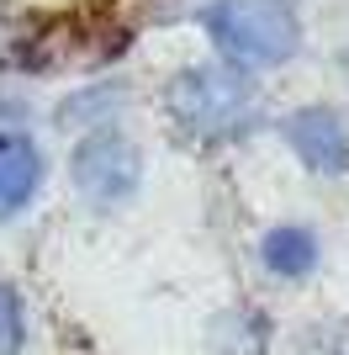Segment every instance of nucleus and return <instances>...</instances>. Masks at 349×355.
Here are the masks:
<instances>
[{
	"mask_svg": "<svg viewBox=\"0 0 349 355\" xmlns=\"http://www.w3.org/2000/svg\"><path fill=\"white\" fill-rule=\"evenodd\" d=\"M0 122H6V101H0Z\"/></svg>",
	"mask_w": 349,
	"mask_h": 355,
	"instance_id": "9",
	"label": "nucleus"
},
{
	"mask_svg": "<svg viewBox=\"0 0 349 355\" xmlns=\"http://www.w3.org/2000/svg\"><path fill=\"white\" fill-rule=\"evenodd\" d=\"M43 186V154L27 133H6L0 128V218L21 212Z\"/></svg>",
	"mask_w": 349,
	"mask_h": 355,
	"instance_id": "5",
	"label": "nucleus"
},
{
	"mask_svg": "<svg viewBox=\"0 0 349 355\" xmlns=\"http://www.w3.org/2000/svg\"><path fill=\"white\" fill-rule=\"evenodd\" d=\"M202 27L244 69H280L302 48V21L286 0H212Z\"/></svg>",
	"mask_w": 349,
	"mask_h": 355,
	"instance_id": "2",
	"label": "nucleus"
},
{
	"mask_svg": "<svg viewBox=\"0 0 349 355\" xmlns=\"http://www.w3.org/2000/svg\"><path fill=\"white\" fill-rule=\"evenodd\" d=\"M334 355H349V334H344V340H339V345H334Z\"/></svg>",
	"mask_w": 349,
	"mask_h": 355,
	"instance_id": "8",
	"label": "nucleus"
},
{
	"mask_svg": "<svg viewBox=\"0 0 349 355\" xmlns=\"http://www.w3.org/2000/svg\"><path fill=\"white\" fill-rule=\"evenodd\" d=\"M280 133H286L291 154L307 170H318V175H344L349 170V122L339 117L334 106H302V112H291L280 122Z\"/></svg>",
	"mask_w": 349,
	"mask_h": 355,
	"instance_id": "4",
	"label": "nucleus"
},
{
	"mask_svg": "<svg viewBox=\"0 0 349 355\" xmlns=\"http://www.w3.org/2000/svg\"><path fill=\"white\" fill-rule=\"evenodd\" d=\"M260 254L276 276L296 282V276H307V270L318 266V239H312V228H302V223H280V228H270V234L260 239Z\"/></svg>",
	"mask_w": 349,
	"mask_h": 355,
	"instance_id": "6",
	"label": "nucleus"
},
{
	"mask_svg": "<svg viewBox=\"0 0 349 355\" xmlns=\"http://www.w3.org/2000/svg\"><path fill=\"white\" fill-rule=\"evenodd\" d=\"M21 340H27V308H21L16 286L0 282V355H16Z\"/></svg>",
	"mask_w": 349,
	"mask_h": 355,
	"instance_id": "7",
	"label": "nucleus"
},
{
	"mask_svg": "<svg viewBox=\"0 0 349 355\" xmlns=\"http://www.w3.org/2000/svg\"><path fill=\"white\" fill-rule=\"evenodd\" d=\"M74 186L96 207L127 202L132 186H138V148L116 133H90L85 144L74 148Z\"/></svg>",
	"mask_w": 349,
	"mask_h": 355,
	"instance_id": "3",
	"label": "nucleus"
},
{
	"mask_svg": "<svg viewBox=\"0 0 349 355\" xmlns=\"http://www.w3.org/2000/svg\"><path fill=\"white\" fill-rule=\"evenodd\" d=\"M164 112L186 138L217 148L260 128V96L233 69H186L164 85Z\"/></svg>",
	"mask_w": 349,
	"mask_h": 355,
	"instance_id": "1",
	"label": "nucleus"
}]
</instances>
